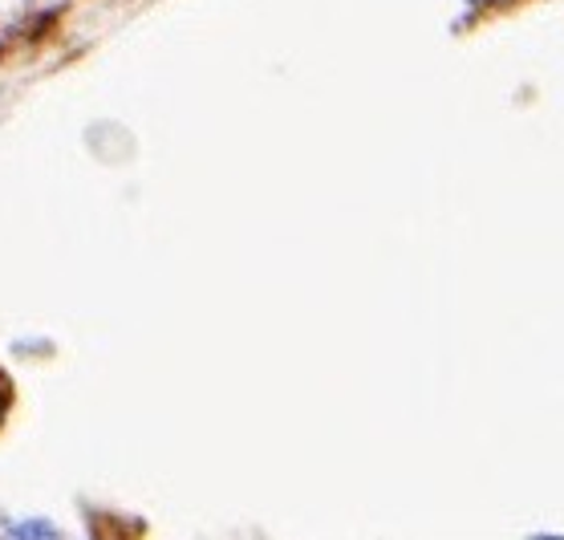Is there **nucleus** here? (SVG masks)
<instances>
[{"label":"nucleus","mask_w":564,"mask_h":540,"mask_svg":"<svg viewBox=\"0 0 564 540\" xmlns=\"http://www.w3.org/2000/svg\"><path fill=\"white\" fill-rule=\"evenodd\" d=\"M9 407H13V382H9V374L0 370V423H4Z\"/></svg>","instance_id":"f257e3e1"}]
</instances>
